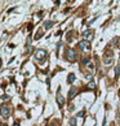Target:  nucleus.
<instances>
[{
	"mask_svg": "<svg viewBox=\"0 0 120 126\" xmlns=\"http://www.w3.org/2000/svg\"><path fill=\"white\" fill-rule=\"evenodd\" d=\"M35 57H36V60H39V61H44V60L47 59V52L44 50H37L35 52Z\"/></svg>",
	"mask_w": 120,
	"mask_h": 126,
	"instance_id": "1",
	"label": "nucleus"
},
{
	"mask_svg": "<svg viewBox=\"0 0 120 126\" xmlns=\"http://www.w3.org/2000/svg\"><path fill=\"white\" fill-rule=\"evenodd\" d=\"M9 113H10L9 107L5 105V104H3V105L0 107V114H1L3 117H7V116H9Z\"/></svg>",
	"mask_w": 120,
	"mask_h": 126,
	"instance_id": "2",
	"label": "nucleus"
},
{
	"mask_svg": "<svg viewBox=\"0 0 120 126\" xmlns=\"http://www.w3.org/2000/svg\"><path fill=\"white\" fill-rule=\"evenodd\" d=\"M66 57L70 61H74V60H75V51L71 50V48H67L66 50Z\"/></svg>",
	"mask_w": 120,
	"mask_h": 126,
	"instance_id": "3",
	"label": "nucleus"
},
{
	"mask_svg": "<svg viewBox=\"0 0 120 126\" xmlns=\"http://www.w3.org/2000/svg\"><path fill=\"white\" fill-rule=\"evenodd\" d=\"M83 35H84V39L88 40V42H91V40L93 39V37H94V35H93V31H91V30H87V31H84Z\"/></svg>",
	"mask_w": 120,
	"mask_h": 126,
	"instance_id": "4",
	"label": "nucleus"
},
{
	"mask_svg": "<svg viewBox=\"0 0 120 126\" xmlns=\"http://www.w3.org/2000/svg\"><path fill=\"white\" fill-rule=\"evenodd\" d=\"M79 47H80L81 50H91V44H89L88 40H81V42L79 43Z\"/></svg>",
	"mask_w": 120,
	"mask_h": 126,
	"instance_id": "5",
	"label": "nucleus"
},
{
	"mask_svg": "<svg viewBox=\"0 0 120 126\" xmlns=\"http://www.w3.org/2000/svg\"><path fill=\"white\" fill-rule=\"evenodd\" d=\"M57 101H58L59 105H63V104H65V99L61 96V94H59V92L57 94Z\"/></svg>",
	"mask_w": 120,
	"mask_h": 126,
	"instance_id": "6",
	"label": "nucleus"
},
{
	"mask_svg": "<svg viewBox=\"0 0 120 126\" xmlns=\"http://www.w3.org/2000/svg\"><path fill=\"white\" fill-rule=\"evenodd\" d=\"M76 91H78L76 87H72V89L70 90V92H69V98H70V99H72V98H74V95L76 94Z\"/></svg>",
	"mask_w": 120,
	"mask_h": 126,
	"instance_id": "7",
	"label": "nucleus"
},
{
	"mask_svg": "<svg viewBox=\"0 0 120 126\" xmlns=\"http://www.w3.org/2000/svg\"><path fill=\"white\" fill-rule=\"evenodd\" d=\"M75 81V74H69V78H67V82H69V83H72V82Z\"/></svg>",
	"mask_w": 120,
	"mask_h": 126,
	"instance_id": "8",
	"label": "nucleus"
},
{
	"mask_svg": "<svg viewBox=\"0 0 120 126\" xmlns=\"http://www.w3.org/2000/svg\"><path fill=\"white\" fill-rule=\"evenodd\" d=\"M112 62V57H105V64L106 65H110Z\"/></svg>",
	"mask_w": 120,
	"mask_h": 126,
	"instance_id": "9",
	"label": "nucleus"
},
{
	"mask_svg": "<svg viewBox=\"0 0 120 126\" xmlns=\"http://www.w3.org/2000/svg\"><path fill=\"white\" fill-rule=\"evenodd\" d=\"M70 125H71V126H75L76 125V118H75V117H72V118L70 120Z\"/></svg>",
	"mask_w": 120,
	"mask_h": 126,
	"instance_id": "10",
	"label": "nucleus"
},
{
	"mask_svg": "<svg viewBox=\"0 0 120 126\" xmlns=\"http://www.w3.org/2000/svg\"><path fill=\"white\" fill-rule=\"evenodd\" d=\"M52 25H53V23H52L50 21H47V22H45V25H44V27H45V29H49Z\"/></svg>",
	"mask_w": 120,
	"mask_h": 126,
	"instance_id": "11",
	"label": "nucleus"
},
{
	"mask_svg": "<svg viewBox=\"0 0 120 126\" xmlns=\"http://www.w3.org/2000/svg\"><path fill=\"white\" fill-rule=\"evenodd\" d=\"M40 37H43V30H39V31H37V35L35 38H36V39H39Z\"/></svg>",
	"mask_w": 120,
	"mask_h": 126,
	"instance_id": "12",
	"label": "nucleus"
},
{
	"mask_svg": "<svg viewBox=\"0 0 120 126\" xmlns=\"http://www.w3.org/2000/svg\"><path fill=\"white\" fill-rule=\"evenodd\" d=\"M88 87H89V89H94V82H89Z\"/></svg>",
	"mask_w": 120,
	"mask_h": 126,
	"instance_id": "13",
	"label": "nucleus"
},
{
	"mask_svg": "<svg viewBox=\"0 0 120 126\" xmlns=\"http://www.w3.org/2000/svg\"><path fill=\"white\" fill-rule=\"evenodd\" d=\"M115 73H116V75H119V73H120V66H116V70H115Z\"/></svg>",
	"mask_w": 120,
	"mask_h": 126,
	"instance_id": "14",
	"label": "nucleus"
},
{
	"mask_svg": "<svg viewBox=\"0 0 120 126\" xmlns=\"http://www.w3.org/2000/svg\"><path fill=\"white\" fill-rule=\"evenodd\" d=\"M83 114H84V112H83V111H81V112H79V113H78V117H81Z\"/></svg>",
	"mask_w": 120,
	"mask_h": 126,
	"instance_id": "15",
	"label": "nucleus"
},
{
	"mask_svg": "<svg viewBox=\"0 0 120 126\" xmlns=\"http://www.w3.org/2000/svg\"><path fill=\"white\" fill-rule=\"evenodd\" d=\"M88 68H89V69H91V70H92V69H94V66H93V65H92V64H89V66H88Z\"/></svg>",
	"mask_w": 120,
	"mask_h": 126,
	"instance_id": "16",
	"label": "nucleus"
},
{
	"mask_svg": "<svg viewBox=\"0 0 120 126\" xmlns=\"http://www.w3.org/2000/svg\"><path fill=\"white\" fill-rule=\"evenodd\" d=\"M1 65H3V62H1V60H0V69H1Z\"/></svg>",
	"mask_w": 120,
	"mask_h": 126,
	"instance_id": "17",
	"label": "nucleus"
}]
</instances>
